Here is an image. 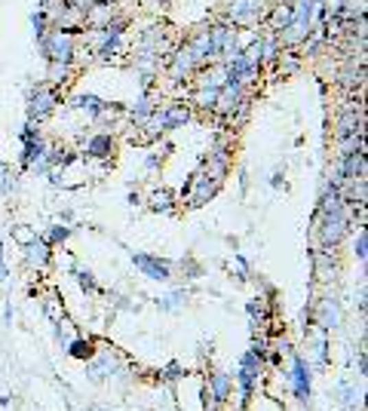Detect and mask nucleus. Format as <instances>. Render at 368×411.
Listing matches in <instances>:
<instances>
[{
  "label": "nucleus",
  "instance_id": "nucleus-28",
  "mask_svg": "<svg viewBox=\"0 0 368 411\" xmlns=\"http://www.w3.org/2000/svg\"><path fill=\"white\" fill-rule=\"evenodd\" d=\"M71 356L89 359V356H92V344H89V341H74V344H71Z\"/></svg>",
  "mask_w": 368,
  "mask_h": 411
},
{
  "label": "nucleus",
  "instance_id": "nucleus-9",
  "mask_svg": "<svg viewBox=\"0 0 368 411\" xmlns=\"http://www.w3.org/2000/svg\"><path fill=\"white\" fill-rule=\"evenodd\" d=\"M334 135L338 138H344V135H353V132H363V108H359L356 102H350V104H344L341 108V114H338V123H334Z\"/></svg>",
  "mask_w": 368,
  "mask_h": 411
},
{
  "label": "nucleus",
  "instance_id": "nucleus-16",
  "mask_svg": "<svg viewBox=\"0 0 368 411\" xmlns=\"http://www.w3.org/2000/svg\"><path fill=\"white\" fill-rule=\"evenodd\" d=\"M25 261H28V267H46V261H49V246H46V240H31L28 246H25Z\"/></svg>",
  "mask_w": 368,
  "mask_h": 411
},
{
  "label": "nucleus",
  "instance_id": "nucleus-20",
  "mask_svg": "<svg viewBox=\"0 0 368 411\" xmlns=\"http://www.w3.org/2000/svg\"><path fill=\"white\" fill-rule=\"evenodd\" d=\"M71 65H62V62H49V74H46V83L52 86V89H62L65 83L71 80Z\"/></svg>",
  "mask_w": 368,
  "mask_h": 411
},
{
  "label": "nucleus",
  "instance_id": "nucleus-31",
  "mask_svg": "<svg viewBox=\"0 0 368 411\" xmlns=\"http://www.w3.org/2000/svg\"><path fill=\"white\" fill-rule=\"evenodd\" d=\"M365 249H368V240H365V230L359 227V240H356V258L365 261Z\"/></svg>",
  "mask_w": 368,
  "mask_h": 411
},
{
  "label": "nucleus",
  "instance_id": "nucleus-30",
  "mask_svg": "<svg viewBox=\"0 0 368 411\" xmlns=\"http://www.w3.org/2000/svg\"><path fill=\"white\" fill-rule=\"evenodd\" d=\"M68 234H71V230L65 227V224H56V227L49 230V240L52 243H62V240H68Z\"/></svg>",
  "mask_w": 368,
  "mask_h": 411
},
{
  "label": "nucleus",
  "instance_id": "nucleus-11",
  "mask_svg": "<svg viewBox=\"0 0 368 411\" xmlns=\"http://www.w3.org/2000/svg\"><path fill=\"white\" fill-rule=\"evenodd\" d=\"M227 169H230V151L227 148H215L212 154H209V160L203 163V175H209L212 178V181H225L227 178Z\"/></svg>",
  "mask_w": 368,
  "mask_h": 411
},
{
  "label": "nucleus",
  "instance_id": "nucleus-34",
  "mask_svg": "<svg viewBox=\"0 0 368 411\" xmlns=\"http://www.w3.org/2000/svg\"><path fill=\"white\" fill-rule=\"evenodd\" d=\"M0 276H3V243H0Z\"/></svg>",
  "mask_w": 368,
  "mask_h": 411
},
{
  "label": "nucleus",
  "instance_id": "nucleus-5",
  "mask_svg": "<svg viewBox=\"0 0 368 411\" xmlns=\"http://www.w3.org/2000/svg\"><path fill=\"white\" fill-rule=\"evenodd\" d=\"M196 71H200V65H196V58L190 56V49H187L184 43L172 52V56L166 58V74H169V80H175V83L190 80V77H194Z\"/></svg>",
  "mask_w": 368,
  "mask_h": 411
},
{
  "label": "nucleus",
  "instance_id": "nucleus-29",
  "mask_svg": "<svg viewBox=\"0 0 368 411\" xmlns=\"http://www.w3.org/2000/svg\"><path fill=\"white\" fill-rule=\"evenodd\" d=\"M322 316H325V326H328V329L338 326V310H334V304H332V301L322 304Z\"/></svg>",
  "mask_w": 368,
  "mask_h": 411
},
{
  "label": "nucleus",
  "instance_id": "nucleus-1",
  "mask_svg": "<svg viewBox=\"0 0 368 411\" xmlns=\"http://www.w3.org/2000/svg\"><path fill=\"white\" fill-rule=\"evenodd\" d=\"M267 10H271V3L267 0H227L225 3V19L221 22H227L230 28H258V25H264L267 19Z\"/></svg>",
  "mask_w": 368,
  "mask_h": 411
},
{
  "label": "nucleus",
  "instance_id": "nucleus-15",
  "mask_svg": "<svg viewBox=\"0 0 368 411\" xmlns=\"http://www.w3.org/2000/svg\"><path fill=\"white\" fill-rule=\"evenodd\" d=\"M133 261H135V267L138 270H144V274L150 276V280H169V264L166 261H160V258H150V255H133Z\"/></svg>",
  "mask_w": 368,
  "mask_h": 411
},
{
  "label": "nucleus",
  "instance_id": "nucleus-27",
  "mask_svg": "<svg viewBox=\"0 0 368 411\" xmlns=\"http://www.w3.org/2000/svg\"><path fill=\"white\" fill-rule=\"evenodd\" d=\"M169 203H172V197H169V190H160V194H154L150 197V209H157V212H166L169 209Z\"/></svg>",
  "mask_w": 368,
  "mask_h": 411
},
{
  "label": "nucleus",
  "instance_id": "nucleus-22",
  "mask_svg": "<svg viewBox=\"0 0 368 411\" xmlns=\"http://www.w3.org/2000/svg\"><path fill=\"white\" fill-rule=\"evenodd\" d=\"M301 52H295V49H288V52H279V58H276V71H279L282 77H288V74H295V71L301 68Z\"/></svg>",
  "mask_w": 368,
  "mask_h": 411
},
{
  "label": "nucleus",
  "instance_id": "nucleus-26",
  "mask_svg": "<svg viewBox=\"0 0 368 411\" xmlns=\"http://www.w3.org/2000/svg\"><path fill=\"white\" fill-rule=\"evenodd\" d=\"M212 396H215V402H225L230 396V377L227 375H215L212 377Z\"/></svg>",
  "mask_w": 368,
  "mask_h": 411
},
{
  "label": "nucleus",
  "instance_id": "nucleus-7",
  "mask_svg": "<svg viewBox=\"0 0 368 411\" xmlns=\"http://www.w3.org/2000/svg\"><path fill=\"white\" fill-rule=\"evenodd\" d=\"M154 126L160 132H172V129H179V126H184L190 120V108L184 102H172V104H163V108H157L154 111Z\"/></svg>",
  "mask_w": 368,
  "mask_h": 411
},
{
  "label": "nucleus",
  "instance_id": "nucleus-18",
  "mask_svg": "<svg viewBox=\"0 0 368 411\" xmlns=\"http://www.w3.org/2000/svg\"><path fill=\"white\" fill-rule=\"evenodd\" d=\"M157 108H160V104L154 102V96H141V98L135 102V108H133V123H135V126H144V123L150 120V117H154Z\"/></svg>",
  "mask_w": 368,
  "mask_h": 411
},
{
  "label": "nucleus",
  "instance_id": "nucleus-25",
  "mask_svg": "<svg viewBox=\"0 0 368 411\" xmlns=\"http://www.w3.org/2000/svg\"><path fill=\"white\" fill-rule=\"evenodd\" d=\"M338 148H341V157H344V154H365V144H363V132H353V135H344V138H338Z\"/></svg>",
  "mask_w": 368,
  "mask_h": 411
},
{
  "label": "nucleus",
  "instance_id": "nucleus-3",
  "mask_svg": "<svg viewBox=\"0 0 368 411\" xmlns=\"http://www.w3.org/2000/svg\"><path fill=\"white\" fill-rule=\"evenodd\" d=\"M209 41H212V62H227V58H233L242 49L240 31L230 28L227 22L209 25Z\"/></svg>",
  "mask_w": 368,
  "mask_h": 411
},
{
  "label": "nucleus",
  "instance_id": "nucleus-2",
  "mask_svg": "<svg viewBox=\"0 0 368 411\" xmlns=\"http://www.w3.org/2000/svg\"><path fill=\"white\" fill-rule=\"evenodd\" d=\"M41 49L49 62H62V65H71L74 62V52H77V34L71 31H62V28H52L43 34L41 41Z\"/></svg>",
  "mask_w": 368,
  "mask_h": 411
},
{
  "label": "nucleus",
  "instance_id": "nucleus-14",
  "mask_svg": "<svg viewBox=\"0 0 368 411\" xmlns=\"http://www.w3.org/2000/svg\"><path fill=\"white\" fill-rule=\"evenodd\" d=\"M215 190H218V181H212L209 175H196L194 181H190V194H187V203L190 206H203V203H209L215 197Z\"/></svg>",
  "mask_w": 368,
  "mask_h": 411
},
{
  "label": "nucleus",
  "instance_id": "nucleus-17",
  "mask_svg": "<svg viewBox=\"0 0 368 411\" xmlns=\"http://www.w3.org/2000/svg\"><path fill=\"white\" fill-rule=\"evenodd\" d=\"M295 396H298V399L310 396V371H307L304 359H295Z\"/></svg>",
  "mask_w": 368,
  "mask_h": 411
},
{
  "label": "nucleus",
  "instance_id": "nucleus-6",
  "mask_svg": "<svg viewBox=\"0 0 368 411\" xmlns=\"http://www.w3.org/2000/svg\"><path fill=\"white\" fill-rule=\"evenodd\" d=\"M58 108V92L52 89L49 83H43V86H37L34 92H31V102H28V117H31V123H41L43 117H49L52 111Z\"/></svg>",
  "mask_w": 368,
  "mask_h": 411
},
{
  "label": "nucleus",
  "instance_id": "nucleus-33",
  "mask_svg": "<svg viewBox=\"0 0 368 411\" xmlns=\"http://www.w3.org/2000/svg\"><path fill=\"white\" fill-rule=\"evenodd\" d=\"M80 286H87V289H95V282H92V276H89V274H80Z\"/></svg>",
  "mask_w": 368,
  "mask_h": 411
},
{
  "label": "nucleus",
  "instance_id": "nucleus-13",
  "mask_svg": "<svg viewBox=\"0 0 368 411\" xmlns=\"http://www.w3.org/2000/svg\"><path fill=\"white\" fill-rule=\"evenodd\" d=\"M258 375H261V347H255L240 366V384H242V396H246V399H249V393H252V384Z\"/></svg>",
  "mask_w": 368,
  "mask_h": 411
},
{
  "label": "nucleus",
  "instance_id": "nucleus-32",
  "mask_svg": "<svg viewBox=\"0 0 368 411\" xmlns=\"http://www.w3.org/2000/svg\"><path fill=\"white\" fill-rule=\"evenodd\" d=\"M92 3H98V0H65V6H71V10H80V12H87Z\"/></svg>",
  "mask_w": 368,
  "mask_h": 411
},
{
  "label": "nucleus",
  "instance_id": "nucleus-24",
  "mask_svg": "<svg viewBox=\"0 0 368 411\" xmlns=\"http://www.w3.org/2000/svg\"><path fill=\"white\" fill-rule=\"evenodd\" d=\"M74 104H77V108H80V111H87L89 117H95V120L104 114V111H108V104H104L98 96H80Z\"/></svg>",
  "mask_w": 368,
  "mask_h": 411
},
{
  "label": "nucleus",
  "instance_id": "nucleus-12",
  "mask_svg": "<svg viewBox=\"0 0 368 411\" xmlns=\"http://www.w3.org/2000/svg\"><path fill=\"white\" fill-rule=\"evenodd\" d=\"M117 16H120V12H117L114 3H92L89 10L83 12V22H87V28H108Z\"/></svg>",
  "mask_w": 368,
  "mask_h": 411
},
{
  "label": "nucleus",
  "instance_id": "nucleus-10",
  "mask_svg": "<svg viewBox=\"0 0 368 411\" xmlns=\"http://www.w3.org/2000/svg\"><path fill=\"white\" fill-rule=\"evenodd\" d=\"M184 46L190 49V56L196 58V65H200V68L212 65V41H209V28L194 31V34L187 37V43H184Z\"/></svg>",
  "mask_w": 368,
  "mask_h": 411
},
{
  "label": "nucleus",
  "instance_id": "nucleus-23",
  "mask_svg": "<svg viewBox=\"0 0 368 411\" xmlns=\"http://www.w3.org/2000/svg\"><path fill=\"white\" fill-rule=\"evenodd\" d=\"M215 98H218V89H215V86H196V92H194V108L212 111V108H215Z\"/></svg>",
  "mask_w": 368,
  "mask_h": 411
},
{
  "label": "nucleus",
  "instance_id": "nucleus-21",
  "mask_svg": "<svg viewBox=\"0 0 368 411\" xmlns=\"http://www.w3.org/2000/svg\"><path fill=\"white\" fill-rule=\"evenodd\" d=\"M87 151H89V157H111L114 142H111L108 132H98V135H92L87 142Z\"/></svg>",
  "mask_w": 368,
  "mask_h": 411
},
{
  "label": "nucleus",
  "instance_id": "nucleus-4",
  "mask_svg": "<svg viewBox=\"0 0 368 411\" xmlns=\"http://www.w3.org/2000/svg\"><path fill=\"white\" fill-rule=\"evenodd\" d=\"M347 230H350V218H347V206L344 212H334V215H319V240L322 246H338L341 240L347 236Z\"/></svg>",
  "mask_w": 368,
  "mask_h": 411
},
{
  "label": "nucleus",
  "instance_id": "nucleus-8",
  "mask_svg": "<svg viewBox=\"0 0 368 411\" xmlns=\"http://www.w3.org/2000/svg\"><path fill=\"white\" fill-rule=\"evenodd\" d=\"M310 28H313L310 19H295V16H292V22H288L286 28L276 34V41H279V46H286V49H298V46L307 41Z\"/></svg>",
  "mask_w": 368,
  "mask_h": 411
},
{
  "label": "nucleus",
  "instance_id": "nucleus-35",
  "mask_svg": "<svg viewBox=\"0 0 368 411\" xmlns=\"http://www.w3.org/2000/svg\"><path fill=\"white\" fill-rule=\"evenodd\" d=\"M98 3H117V0H98Z\"/></svg>",
  "mask_w": 368,
  "mask_h": 411
},
{
  "label": "nucleus",
  "instance_id": "nucleus-19",
  "mask_svg": "<svg viewBox=\"0 0 368 411\" xmlns=\"http://www.w3.org/2000/svg\"><path fill=\"white\" fill-rule=\"evenodd\" d=\"M282 46L276 41L273 31H267V34H261V65H273L276 58H279Z\"/></svg>",
  "mask_w": 368,
  "mask_h": 411
}]
</instances>
